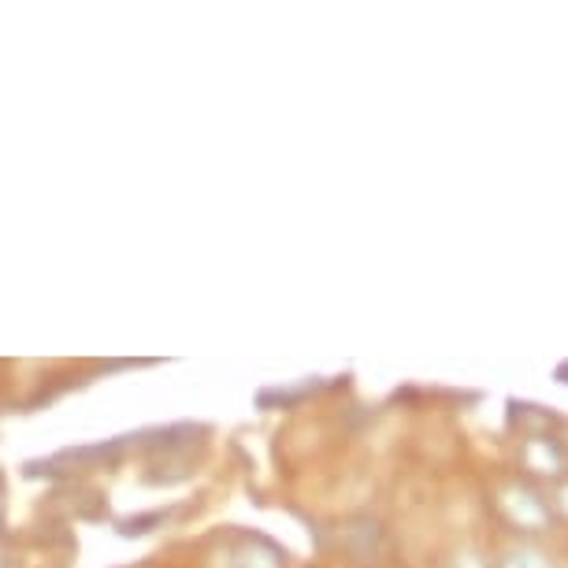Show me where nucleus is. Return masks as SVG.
Instances as JSON below:
<instances>
[{
  "label": "nucleus",
  "instance_id": "1",
  "mask_svg": "<svg viewBox=\"0 0 568 568\" xmlns=\"http://www.w3.org/2000/svg\"><path fill=\"white\" fill-rule=\"evenodd\" d=\"M490 501H495L501 524H506L509 531H520V535H542V531H550L554 520H557L550 498H542L539 490H535L531 484H524V479L501 484Z\"/></svg>",
  "mask_w": 568,
  "mask_h": 568
},
{
  "label": "nucleus",
  "instance_id": "2",
  "mask_svg": "<svg viewBox=\"0 0 568 568\" xmlns=\"http://www.w3.org/2000/svg\"><path fill=\"white\" fill-rule=\"evenodd\" d=\"M520 471L535 479H568V454L557 443V435H520Z\"/></svg>",
  "mask_w": 568,
  "mask_h": 568
},
{
  "label": "nucleus",
  "instance_id": "5",
  "mask_svg": "<svg viewBox=\"0 0 568 568\" xmlns=\"http://www.w3.org/2000/svg\"><path fill=\"white\" fill-rule=\"evenodd\" d=\"M557 379L568 383V364H561V368H557Z\"/></svg>",
  "mask_w": 568,
  "mask_h": 568
},
{
  "label": "nucleus",
  "instance_id": "3",
  "mask_svg": "<svg viewBox=\"0 0 568 568\" xmlns=\"http://www.w3.org/2000/svg\"><path fill=\"white\" fill-rule=\"evenodd\" d=\"M501 568H554V565L535 550H513V554H506Z\"/></svg>",
  "mask_w": 568,
  "mask_h": 568
},
{
  "label": "nucleus",
  "instance_id": "4",
  "mask_svg": "<svg viewBox=\"0 0 568 568\" xmlns=\"http://www.w3.org/2000/svg\"><path fill=\"white\" fill-rule=\"evenodd\" d=\"M550 506H554V513H561V517H568V479H565L561 487H557V498L550 501Z\"/></svg>",
  "mask_w": 568,
  "mask_h": 568
}]
</instances>
